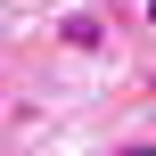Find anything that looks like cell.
I'll list each match as a JSON object with an SVG mask.
<instances>
[{"label":"cell","mask_w":156,"mask_h":156,"mask_svg":"<svg viewBox=\"0 0 156 156\" xmlns=\"http://www.w3.org/2000/svg\"><path fill=\"white\" fill-rule=\"evenodd\" d=\"M148 16H156V0H148Z\"/></svg>","instance_id":"obj_2"},{"label":"cell","mask_w":156,"mask_h":156,"mask_svg":"<svg viewBox=\"0 0 156 156\" xmlns=\"http://www.w3.org/2000/svg\"><path fill=\"white\" fill-rule=\"evenodd\" d=\"M58 41H66V49H82V58H90V49H107V16H90V8H74V16H66V25H58Z\"/></svg>","instance_id":"obj_1"}]
</instances>
